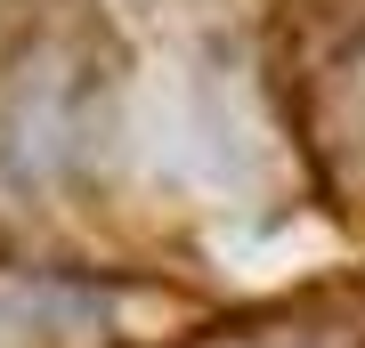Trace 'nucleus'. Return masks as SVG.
Here are the masks:
<instances>
[{"label":"nucleus","instance_id":"1","mask_svg":"<svg viewBox=\"0 0 365 348\" xmlns=\"http://www.w3.org/2000/svg\"><path fill=\"white\" fill-rule=\"evenodd\" d=\"M211 348H325L317 332H276V340H260V332H235V340H211Z\"/></svg>","mask_w":365,"mask_h":348}]
</instances>
